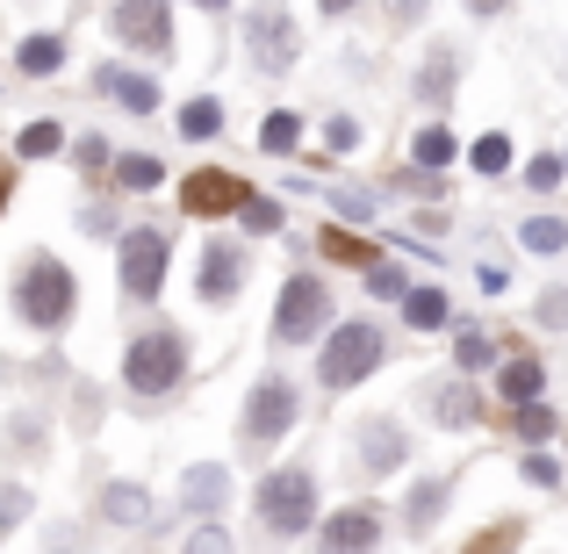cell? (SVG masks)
I'll return each instance as SVG.
<instances>
[{"instance_id":"obj_1","label":"cell","mask_w":568,"mask_h":554,"mask_svg":"<svg viewBox=\"0 0 568 554\" xmlns=\"http://www.w3.org/2000/svg\"><path fill=\"white\" fill-rule=\"evenodd\" d=\"M14 310H22L37 332H58L72 318V266L51 260V252H29L22 281H14Z\"/></svg>"},{"instance_id":"obj_2","label":"cell","mask_w":568,"mask_h":554,"mask_svg":"<svg viewBox=\"0 0 568 554\" xmlns=\"http://www.w3.org/2000/svg\"><path fill=\"white\" fill-rule=\"evenodd\" d=\"M181 374H187V339L173 332V324L144 332L138 346H130V361H123V382L138 389V396H173V389H181Z\"/></svg>"},{"instance_id":"obj_3","label":"cell","mask_w":568,"mask_h":554,"mask_svg":"<svg viewBox=\"0 0 568 554\" xmlns=\"http://www.w3.org/2000/svg\"><path fill=\"white\" fill-rule=\"evenodd\" d=\"M324 318H332V295H324L317 274H288V281H281V303H274V339H281V346L317 339Z\"/></svg>"},{"instance_id":"obj_4","label":"cell","mask_w":568,"mask_h":554,"mask_svg":"<svg viewBox=\"0 0 568 554\" xmlns=\"http://www.w3.org/2000/svg\"><path fill=\"white\" fill-rule=\"evenodd\" d=\"M310 512H317V483H310V469H281V475H266L260 483V526L266 533H303L310 526Z\"/></svg>"},{"instance_id":"obj_5","label":"cell","mask_w":568,"mask_h":554,"mask_svg":"<svg viewBox=\"0 0 568 554\" xmlns=\"http://www.w3.org/2000/svg\"><path fill=\"white\" fill-rule=\"evenodd\" d=\"M382 361V332L375 324H338L332 332V346H324V361H317V382L324 389H353V382H367Z\"/></svg>"},{"instance_id":"obj_6","label":"cell","mask_w":568,"mask_h":554,"mask_svg":"<svg viewBox=\"0 0 568 554\" xmlns=\"http://www.w3.org/2000/svg\"><path fill=\"white\" fill-rule=\"evenodd\" d=\"M166 260H173V238L152 231V223L123 238V289H130V303H152V295L166 289Z\"/></svg>"},{"instance_id":"obj_7","label":"cell","mask_w":568,"mask_h":554,"mask_svg":"<svg viewBox=\"0 0 568 554\" xmlns=\"http://www.w3.org/2000/svg\"><path fill=\"white\" fill-rule=\"evenodd\" d=\"M109 29L130 43V51H144V58H166L173 51V8H166V0H115Z\"/></svg>"},{"instance_id":"obj_8","label":"cell","mask_w":568,"mask_h":554,"mask_svg":"<svg viewBox=\"0 0 568 554\" xmlns=\"http://www.w3.org/2000/svg\"><path fill=\"white\" fill-rule=\"evenodd\" d=\"M245 181L237 173H216V167H202V173H187L181 181V209L187 216H231V209H245Z\"/></svg>"},{"instance_id":"obj_9","label":"cell","mask_w":568,"mask_h":554,"mask_svg":"<svg viewBox=\"0 0 568 554\" xmlns=\"http://www.w3.org/2000/svg\"><path fill=\"white\" fill-rule=\"evenodd\" d=\"M295 411H303L295 389L281 382V374H266V382L252 389V403H245V432H252V440H281V432L295 425Z\"/></svg>"},{"instance_id":"obj_10","label":"cell","mask_w":568,"mask_h":554,"mask_svg":"<svg viewBox=\"0 0 568 554\" xmlns=\"http://www.w3.org/2000/svg\"><path fill=\"white\" fill-rule=\"evenodd\" d=\"M94 87H101L109 101H123L130 115H152V109H159V87L144 80V72H130V66H101V72H94Z\"/></svg>"},{"instance_id":"obj_11","label":"cell","mask_w":568,"mask_h":554,"mask_svg":"<svg viewBox=\"0 0 568 554\" xmlns=\"http://www.w3.org/2000/svg\"><path fill=\"white\" fill-rule=\"evenodd\" d=\"M237 274H245V252H237V245H209L202 252V303L237 295Z\"/></svg>"},{"instance_id":"obj_12","label":"cell","mask_w":568,"mask_h":554,"mask_svg":"<svg viewBox=\"0 0 568 554\" xmlns=\"http://www.w3.org/2000/svg\"><path fill=\"white\" fill-rule=\"evenodd\" d=\"M403 454H410V440H403V425H388V417H375V425L361 432V461H367V475H388Z\"/></svg>"},{"instance_id":"obj_13","label":"cell","mask_w":568,"mask_h":554,"mask_svg":"<svg viewBox=\"0 0 568 554\" xmlns=\"http://www.w3.org/2000/svg\"><path fill=\"white\" fill-rule=\"evenodd\" d=\"M382 541V518H375V504H361V512H338V518H324V547H375Z\"/></svg>"},{"instance_id":"obj_14","label":"cell","mask_w":568,"mask_h":554,"mask_svg":"<svg viewBox=\"0 0 568 554\" xmlns=\"http://www.w3.org/2000/svg\"><path fill=\"white\" fill-rule=\"evenodd\" d=\"M252 43H260V66H266V72L288 66V58H295V29H288V14H260Z\"/></svg>"},{"instance_id":"obj_15","label":"cell","mask_w":568,"mask_h":554,"mask_svg":"<svg viewBox=\"0 0 568 554\" xmlns=\"http://www.w3.org/2000/svg\"><path fill=\"white\" fill-rule=\"evenodd\" d=\"M14 66H22V72H58V66H65V37H22Z\"/></svg>"},{"instance_id":"obj_16","label":"cell","mask_w":568,"mask_h":554,"mask_svg":"<svg viewBox=\"0 0 568 554\" xmlns=\"http://www.w3.org/2000/svg\"><path fill=\"white\" fill-rule=\"evenodd\" d=\"M403 318H410L417 332H432V324H446V295L439 289H410L403 295Z\"/></svg>"},{"instance_id":"obj_17","label":"cell","mask_w":568,"mask_h":554,"mask_svg":"<svg viewBox=\"0 0 568 554\" xmlns=\"http://www.w3.org/2000/svg\"><path fill=\"white\" fill-rule=\"evenodd\" d=\"M504 396H511V403L540 396V361H526V353H518V361H504Z\"/></svg>"},{"instance_id":"obj_18","label":"cell","mask_w":568,"mask_h":554,"mask_svg":"<svg viewBox=\"0 0 568 554\" xmlns=\"http://www.w3.org/2000/svg\"><path fill=\"white\" fill-rule=\"evenodd\" d=\"M432 411H439L446 425H468V417H475V389L468 382H446L439 396H432Z\"/></svg>"},{"instance_id":"obj_19","label":"cell","mask_w":568,"mask_h":554,"mask_svg":"<svg viewBox=\"0 0 568 554\" xmlns=\"http://www.w3.org/2000/svg\"><path fill=\"white\" fill-rule=\"evenodd\" d=\"M324 252H332V260H346V266H375V245H367V238H353V231H324Z\"/></svg>"},{"instance_id":"obj_20","label":"cell","mask_w":568,"mask_h":554,"mask_svg":"<svg viewBox=\"0 0 568 554\" xmlns=\"http://www.w3.org/2000/svg\"><path fill=\"white\" fill-rule=\"evenodd\" d=\"M181 130H187L194 144L216 138V130H223V109H216V101H187V109H181Z\"/></svg>"},{"instance_id":"obj_21","label":"cell","mask_w":568,"mask_h":554,"mask_svg":"<svg viewBox=\"0 0 568 554\" xmlns=\"http://www.w3.org/2000/svg\"><path fill=\"white\" fill-rule=\"evenodd\" d=\"M115 181H123V188H159V181H166V167H159V159H144V152H130L123 167H115Z\"/></svg>"},{"instance_id":"obj_22","label":"cell","mask_w":568,"mask_h":554,"mask_svg":"<svg viewBox=\"0 0 568 554\" xmlns=\"http://www.w3.org/2000/svg\"><path fill=\"white\" fill-rule=\"evenodd\" d=\"M101 512H109V518H123V526H138V518H144V490H130V483H115V490H109V497H101Z\"/></svg>"},{"instance_id":"obj_23","label":"cell","mask_w":568,"mask_h":554,"mask_svg":"<svg viewBox=\"0 0 568 554\" xmlns=\"http://www.w3.org/2000/svg\"><path fill=\"white\" fill-rule=\"evenodd\" d=\"M223 497V469H194L187 475V512H209Z\"/></svg>"},{"instance_id":"obj_24","label":"cell","mask_w":568,"mask_h":554,"mask_svg":"<svg viewBox=\"0 0 568 554\" xmlns=\"http://www.w3.org/2000/svg\"><path fill=\"white\" fill-rule=\"evenodd\" d=\"M446 80H454V51H432V66L417 72V94L439 101V94H446Z\"/></svg>"},{"instance_id":"obj_25","label":"cell","mask_w":568,"mask_h":554,"mask_svg":"<svg viewBox=\"0 0 568 554\" xmlns=\"http://www.w3.org/2000/svg\"><path fill=\"white\" fill-rule=\"evenodd\" d=\"M58 144H65V130H58V123H29L22 130V159H51Z\"/></svg>"},{"instance_id":"obj_26","label":"cell","mask_w":568,"mask_h":554,"mask_svg":"<svg viewBox=\"0 0 568 554\" xmlns=\"http://www.w3.org/2000/svg\"><path fill=\"white\" fill-rule=\"evenodd\" d=\"M446 159H454V130L432 123L425 138H417V167H446Z\"/></svg>"},{"instance_id":"obj_27","label":"cell","mask_w":568,"mask_h":554,"mask_svg":"<svg viewBox=\"0 0 568 554\" xmlns=\"http://www.w3.org/2000/svg\"><path fill=\"white\" fill-rule=\"evenodd\" d=\"M295 138H303V123H295V115H266V130H260L266 152H295Z\"/></svg>"},{"instance_id":"obj_28","label":"cell","mask_w":568,"mask_h":554,"mask_svg":"<svg viewBox=\"0 0 568 554\" xmlns=\"http://www.w3.org/2000/svg\"><path fill=\"white\" fill-rule=\"evenodd\" d=\"M439 504H446V483H425V490H417V497H410V526L425 533L432 518H439Z\"/></svg>"},{"instance_id":"obj_29","label":"cell","mask_w":568,"mask_h":554,"mask_svg":"<svg viewBox=\"0 0 568 554\" xmlns=\"http://www.w3.org/2000/svg\"><path fill=\"white\" fill-rule=\"evenodd\" d=\"M475 167H483V173H504V167H511V138H497V130H489V138L475 144Z\"/></svg>"},{"instance_id":"obj_30","label":"cell","mask_w":568,"mask_h":554,"mask_svg":"<svg viewBox=\"0 0 568 554\" xmlns=\"http://www.w3.org/2000/svg\"><path fill=\"white\" fill-rule=\"evenodd\" d=\"M518 432H526V440H547V432H555V411H547V403H518Z\"/></svg>"},{"instance_id":"obj_31","label":"cell","mask_w":568,"mask_h":554,"mask_svg":"<svg viewBox=\"0 0 568 554\" xmlns=\"http://www.w3.org/2000/svg\"><path fill=\"white\" fill-rule=\"evenodd\" d=\"M561 238H568V231H561L555 216H532V223H526V245H532V252H561Z\"/></svg>"},{"instance_id":"obj_32","label":"cell","mask_w":568,"mask_h":554,"mask_svg":"<svg viewBox=\"0 0 568 554\" xmlns=\"http://www.w3.org/2000/svg\"><path fill=\"white\" fill-rule=\"evenodd\" d=\"M245 223H252V231H281V209H274V202H252V194H245Z\"/></svg>"},{"instance_id":"obj_33","label":"cell","mask_w":568,"mask_h":554,"mask_svg":"<svg viewBox=\"0 0 568 554\" xmlns=\"http://www.w3.org/2000/svg\"><path fill=\"white\" fill-rule=\"evenodd\" d=\"M324 138H332V152H353V144H361V123H346V115H332V130H324Z\"/></svg>"},{"instance_id":"obj_34","label":"cell","mask_w":568,"mask_h":554,"mask_svg":"<svg viewBox=\"0 0 568 554\" xmlns=\"http://www.w3.org/2000/svg\"><path fill=\"white\" fill-rule=\"evenodd\" d=\"M460 361H468V367H483V361H489V339L475 332V324H468V332H460Z\"/></svg>"},{"instance_id":"obj_35","label":"cell","mask_w":568,"mask_h":554,"mask_svg":"<svg viewBox=\"0 0 568 554\" xmlns=\"http://www.w3.org/2000/svg\"><path fill=\"white\" fill-rule=\"evenodd\" d=\"M22 512H29V497H22V490H0V533H8Z\"/></svg>"},{"instance_id":"obj_36","label":"cell","mask_w":568,"mask_h":554,"mask_svg":"<svg viewBox=\"0 0 568 554\" xmlns=\"http://www.w3.org/2000/svg\"><path fill=\"white\" fill-rule=\"evenodd\" d=\"M526 181H532V188H555V181H561V159H532Z\"/></svg>"},{"instance_id":"obj_37","label":"cell","mask_w":568,"mask_h":554,"mask_svg":"<svg viewBox=\"0 0 568 554\" xmlns=\"http://www.w3.org/2000/svg\"><path fill=\"white\" fill-rule=\"evenodd\" d=\"M367 289H375V295H403V274H396V266H375V281H367Z\"/></svg>"},{"instance_id":"obj_38","label":"cell","mask_w":568,"mask_h":554,"mask_svg":"<svg viewBox=\"0 0 568 554\" xmlns=\"http://www.w3.org/2000/svg\"><path fill=\"white\" fill-rule=\"evenodd\" d=\"M80 159H87V173H101V167H109V144L87 138V144H80Z\"/></svg>"},{"instance_id":"obj_39","label":"cell","mask_w":568,"mask_h":554,"mask_svg":"<svg viewBox=\"0 0 568 554\" xmlns=\"http://www.w3.org/2000/svg\"><path fill=\"white\" fill-rule=\"evenodd\" d=\"M540 318H547V324H568V295H547V303H540Z\"/></svg>"},{"instance_id":"obj_40","label":"cell","mask_w":568,"mask_h":554,"mask_svg":"<svg viewBox=\"0 0 568 554\" xmlns=\"http://www.w3.org/2000/svg\"><path fill=\"white\" fill-rule=\"evenodd\" d=\"M8 194H14V167L0 159V209H8Z\"/></svg>"},{"instance_id":"obj_41","label":"cell","mask_w":568,"mask_h":554,"mask_svg":"<svg viewBox=\"0 0 568 554\" xmlns=\"http://www.w3.org/2000/svg\"><path fill=\"white\" fill-rule=\"evenodd\" d=\"M417 14H425V0H403V8H396V22H417Z\"/></svg>"},{"instance_id":"obj_42","label":"cell","mask_w":568,"mask_h":554,"mask_svg":"<svg viewBox=\"0 0 568 554\" xmlns=\"http://www.w3.org/2000/svg\"><path fill=\"white\" fill-rule=\"evenodd\" d=\"M468 8H475V14H497V8H504V0H468Z\"/></svg>"},{"instance_id":"obj_43","label":"cell","mask_w":568,"mask_h":554,"mask_svg":"<svg viewBox=\"0 0 568 554\" xmlns=\"http://www.w3.org/2000/svg\"><path fill=\"white\" fill-rule=\"evenodd\" d=\"M324 8H332V14H346V8H353V0H324Z\"/></svg>"},{"instance_id":"obj_44","label":"cell","mask_w":568,"mask_h":554,"mask_svg":"<svg viewBox=\"0 0 568 554\" xmlns=\"http://www.w3.org/2000/svg\"><path fill=\"white\" fill-rule=\"evenodd\" d=\"M194 8H223V0H194Z\"/></svg>"}]
</instances>
